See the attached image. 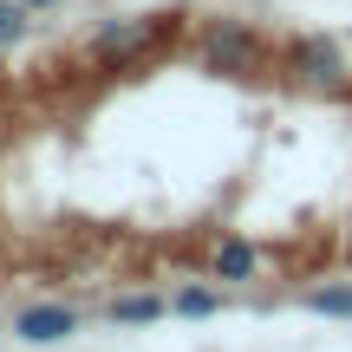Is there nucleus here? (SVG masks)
<instances>
[{
	"mask_svg": "<svg viewBox=\"0 0 352 352\" xmlns=\"http://www.w3.org/2000/svg\"><path fill=\"white\" fill-rule=\"evenodd\" d=\"M287 72L300 78V85H320V91H333V85H346V59H340V46L333 39H294V52H287Z\"/></svg>",
	"mask_w": 352,
	"mask_h": 352,
	"instance_id": "2",
	"label": "nucleus"
},
{
	"mask_svg": "<svg viewBox=\"0 0 352 352\" xmlns=\"http://www.w3.org/2000/svg\"><path fill=\"white\" fill-rule=\"evenodd\" d=\"M72 333H78V307H65V300H33L13 314V340H26V346H59Z\"/></svg>",
	"mask_w": 352,
	"mask_h": 352,
	"instance_id": "1",
	"label": "nucleus"
},
{
	"mask_svg": "<svg viewBox=\"0 0 352 352\" xmlns=\"http://www.w3.org/2000/svg\"><path fill=\"white\" fill-rule=\"evenodd\" d=\"M144 39H151L144 20H118V26H104V33L91 39V52H98V59H124V52H138Z\"/></svg>",
	"mask_w": 352,
	"mask_h": 352,
	"instance_id": "5",
	"label": "nucleus"
},
{
	"mask_svg": "<svg viewBox=\"0 0 352 352\" xmlns=\"http://www.w3.org/2000/svg\"><path fill=\"white\" fill-rule=\"evenodd\" d=\"M215 307H222V294H215V287H183V294L170 300V314H183V320H209Z\"/></svg>",
	"mask_w": 352,
	"mask_h": 352,
	"instance_id": "7",
	"label": "nucleus"
},
{
	"mask_svg": "<svg viewBox=\"0 0 352 352\" xmlns=\"http://www.w3.org/2000/svg\"><path fill=\"white\" fill-rule=\"evenodd\" d=\"M170 300L164 294H118L111 300V327H151V320H164Z\"/></svg>",
	"mask_w": 352,
	"mask_h": 352,
	"instance_id": "4",
	"label": "nucleus"
},
{
	"mask_svg": "<svg viewBox=\"0 0 352 352\" xmlns=\"http://www.w3.org/2000/svg\"><path fill=\"white\" fill-rule=\"evenodd\" d=\"M26 13H33L26 0H0V52H13L26 39Z\"/></svg>",
	"mask_w": 352,
	"mask_h": 352,
	"instance_id": "8",
	"label": "nucleus"
},
{
	"mask_svg": "<svg viewBox=\"0 0 352 352\" xmlns=\"http://www.w3.org/2000/svg\"><path fill=\"white\" fill-rule=\"evenodd\" d=\"M307 307L327 320H352V287H320V294H307Z\"/></svg>",
	"mask_w": 352,
	"mask_h": 352,
	"instance_id": "9",
	"label": "nucleus"
},
{
	"mask_svg": "<svg viewBox=\"0 0 352 352\" xmlns=\"http://www.w3.org/2000/svg\"><path fill=\"white\" fill-rule=\"evenodd\" d=\"M254 274V248L241 235H228L222 248H215V280H248Z\"/></svg>",
	"mask_w": 352,
	"mask_h": 352,
	"instance_id": "6",
	"label": "nucleus"
},
{
	"mask_svg": "<svg viewBox=\"0 0 352 352\" xmlns=\"http://www.w3.org/2000/svg\"><path fill=\"white\" fill-rule=\"evenodd\" d=\"M26 7H33V13H39V7H59V0H26Z\"/></svg>",
	"mask_w": 352,
	"mask_h": 352,
	"instance_id": "10",
	"label": "nucleus"
},
{
	"mask_svg": "<svg viewBox=\"0 0 352 352\" xmlns=\"http://www.w3.org/2000/svg\"><path fill=\"white\" fill-rule=\"evenodd\" d=\"M202 65H209V72H248L254 65V33L241 20L209 26V33H202Z\"/></svg>",
	"mask_w": 352,
	"mask_h": 352,
	"instance_id": "3",
	"label": "nucleus"
}]
</instances>
